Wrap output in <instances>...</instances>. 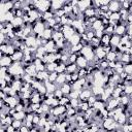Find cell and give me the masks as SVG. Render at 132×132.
I'll return each instance as SVG.
<instances>
[{
	"mask_svg": "<svg viewBox=\"0 0 132 132\" xmlns=\"http://www.w3.org/2000/svg\"><path fill=\"white\" fill-rule=\"evenodd\" d=\"M105 59H106L108 62H112V61H116V60H117V53H116V52H113V51L109 52L108 54H106V57H105Z\"/></svg>",
	"mask_w": 132,
	"mask_h": 132,
	"instance_id": "obj_13",
	"label": "cell"
},
{
	"mask_svg": "<svg viewBox=\"0 0 132 132\" xmlns=\"http://www.w3.org/2000/svg\"><path fill=\"white\" fill-rule=\"evenodd\" d=\"M91 91H92V94L94 96H98V95L101 96L104 93V88L103 87H98V86H93Z\"/></svg>",
	"mask_w": 132,
	"mask_h": 132,
	"instance_id": "obj_8",
	"label": "cell"
},
{
	"mask_svg": "<svg viewBox=\"0 0 132 132\" xmlns=\"http://www.w3.org/2000/svg\"><path fill=\"white\" fill-rule=\"evenodd\" d=\"M53 34H54V30L50 27H46L42 34V38L45 40H51V38H53Z\"/></svg>",
	"mask_w": 132,
	"mask_h": 132,
	"instance_id": "obj_6",
	"label": "cell"
},
{
	"mask_svg": "<svg viewBox=\"0 0 132 132\" xmlns=\"http://www.w3.org/2000/svg\"><path fill=\"white\" fill-rule=\"evenodd\" d=\"M120 41H121V37L117 34H112L111 37H110V42L109 44L112 46V47H117L119 44H120Z\"/></svg>",
	"mask_w": 132,
	"mask_h": 132,
	"instance_id": "obj_7",
	"label": "cell"
},
{
	"mask_svg": "<svg viewBox=\"0 0 132 132\" xmlns=\"http://www.w3.org/2000/svg\"><path fill=\"white\" fill-rule=\"evenodd\" d=\"M122 130L124 132H132V124L130 122L128 124H124L122 126Z\"/></svg>",
	"mask_w": 132,
	"mask_h": 132,
	"instance_id": "obj_14",
	"label": "cell"
},
{
	"mask_svg": "<svg viewBox=\"0 0 132 132\" xmlns=\"http://www.w3.org/2000/svg\"><path fill=\"white\" fill-rule=\"evenodd\" d=\"M108 7H109V10H110L111 12H119L120 9L122 8L121 2H119V1H111V2L109 3Z\"/></svg>",
	"mask_w": 132,
	"mask_h": 132,
	"instance_id": "obj_3",
	"label": "cell"
},
{
	"mask_svg": "<svg viewBox=\"0 0 132 132\" xmlns=\"http://www.w3.org/2000/svg\"><path fill=\"white\" fill-rule=\"evenodd\" d=\"M114 132H124V131H123L122 129H119V128H118V129H117V130H116Z\"/></svg>",
	"mask_w": 132,
	"mask_h": 132,
	"instance_id": "obj_19",
	"label": "cell"
},
{
	"mask_svg": "<svg viewBox=\"0 0 132 132\" xmlns=\"http://www.w3.org/2000/svg\"><path fill=\"white\" fill-rule=\"evenodd\" d=\"M77 54H70L69 55V60L68 62L69 63H76V60H77Z\"/></svg>",
	"mask_w": 132,
	"mask_h": 132,
	"instance_id": "obj_17",
	"label": "cell"
},
{
	"mask_svg": "<svg viewBox=\"0 0 132 132\" xmlns=\"http://www.w3.org/2000/svg\"><path fill=\"white\" fill-rule=\"evenodd\" d=\"M76 65H77L78 68H87L88 67V61L85 57L78 56L77 60H76Z\"/></svg>",
	"mask_w": 132,
	"mask_h": 132,
	"instance_id": "obj_4",
	"label": "cell"
},
{
	"mask_svg": "<svg viewBox=\"0 0 132 132\" xmlns=\"http://www.w3.org/2000/svg\"><path fill=\"white\" fill-rule=\"evenodd\" d=\"M124 92L126 95H132V84L131 85H126L124 88Z\"/></svg>",
	"mask_w": 132,
	"mask_h": 132,
	"instance_id": "obj_16",
	"label": "cell"
},
{
	"mask_svg": "<svg viewBox=\"0 0 132 132\" xmlns=\"http://www.w3.org/2000/svg\"><path fill=\"white\" fill-rule=\"evenodd\" d=\"M60 90L62 91L63 95H65V96H68V95L71 93V91H72V87H71V85H70V84H68V82H65L64 85H62V86H61Z\"/></svg>",
	"mask_w": 132,
	"mask_h": 132,
	"instance_id": "obj_5",
	"label": "cell"
},
{
	"mask_svg": "<svg viewBox=\"0 0 132 132\" xmlns=\"http://www.w3.org/2000/svg\"><path fill=\"white\" fill-rule=\"evenodd\" d=\"M29 130H30V129H29L26 125H23V126L19 129V132H29Z\"/></svg>",
	"mask_w": 132,
	"mask_h": 132,
	"instance_id": "obj_18",
	"label": "cell"
},
{
	"mask_svg": "<svg viewBox=\"0 0 132 132\" xmlns=\"http://www.w3.org/2000/svg\"><path fill=\"white\" fill-rule=\"evenodd\" d=\"M66 82V73H61L58 75L57 80H56V85L57 86H62Z\"/></svg>",
	"mask_w": 132,
	"mask_h": 132,
	"instance_id": "obj_12",
	"label": "cell"
},
{
	"mask_svg": "<svg viewBox=\"0 0 132 132\" xmlns=\"http://www.w3.org/2000/svg\"><path fill=\"white\" fill-rule=\"evenodd\" d=\"M69 44L72 46V45H77V44H79L80 43V41H81V38H80V35H78V34H75V35H73L69 40Z\"/></svg>",
	"mask_w": 132,
	"mask_h": 132,
	"instance_id": "obj_10",
	"label": "cell"
},
{
	"mask_svg": "<svg viewBox=\"0 0 132 132\" xmlns=\"http://www.w3.org/2000/svg\"><path fill=\"white\" fill-rule=\"evenodd\" d=\"M13 64V61H12V59H11V57L10 56H4V57H2L1 59H0V65H1V67H10L11 65Z\"/></svg>",
	"mask_w": 132,
	"mask_h": 132,
	"instance_id": "obj_1",
	"label": "cell"
},
{
	"mask_svg": "<svg viewBox=\"0 0 132 132\" xmlns=\"http://www.w3.org/2000/svg\"><path fill=\"white\" fill-rule=\"evenodd\" d=\"M113 122H114V120H113L112 118H106V119L102 122V128L107 131V130L111 127V125L113 124Z\"/></svg>",
	"mask_w": 132,
	"mask_h": 132,
	"instance_id": "obj_9",
	"label": "cell"
},
{
	"mask_svg": "<svg viewBox=\"0 0 132 132\" xmlns=\"http://www.w3.org/2000/svg\"><path fill=\"white\" fill-rule=\"evenodd\" d=\"M77 68L78 67H77L76 63H69V65H66V73L72 74V73H74L76 71Z\"/></svg>",
	"mask_w": 132,
	"mask_h": 132,
	"instance_id": "obj_11",
	"label": "cell"
},
{
	"mask_svg": "<svg viewBox=\"0 0 132 132\" xmlns=\"http://www.w3.org/2000/svg\"><path fill=\"white\" fill-rule=\"evenodd\" d=\"M91 3H92V1H89V0L78 1V3H77V7L79 8V11L82 13V12L86 11L89 7H91Z\"/></svg>",
	"mask_w": 132,
	"mask_h": 132,
	"instance_id": "obj_2",
	"label": "cell"
},
{
	"mask_svg": "<svg viewBox=\"0 0 132 132\" xmlns=\"http://www.w3.org/2000/svg\"><path fill=\"white\" fill-rule=\"evenodd\" d=\"M58 75H59V74H58L56 71H54V72H51V73H50V75H48V80H50L51 82H53V81H55V82H56Z\"/></svg>",
	"mask_w": 132,
	"mask_h": 132,
	"instance_id": "obj_15",
	"label": "cell"
}]
</instances>
